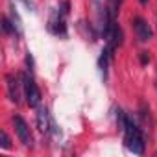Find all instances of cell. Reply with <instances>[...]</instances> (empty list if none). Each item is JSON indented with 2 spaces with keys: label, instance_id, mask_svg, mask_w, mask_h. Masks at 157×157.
<instances>
[{
  "label": "cell",
  "instance_id": "6da1fadb",
  "mask_svg": "<svg viewBox=\"0 0 157 157\" xmlns=\"http://www.w3.org/2000/svg\"><path fill=\"white\" fill-rule=\"evenodd\" d=\"M124 140H126V146L133 153H137V155L144 153V135H142L140 128L129 118H128L126 128H124Z\"/></svg>",
  "mask_w": 157,
  "mask_h": 157
},
{
  "label": "cell",
  "instance_id": "7a4b0ae2",
  "mask_svg": "<svg viewBox=\"0 0 157 157\" xmlns=\"http://www.w3.org/2000/svg\"><path fill=\"white\" fill-rule=\"evenodd\" d=\"M68 13V2H63V10H54L52 15H50V21H48V30L54 33V35H61L65 37L67 35V24H65V17Z\"/></svg>",
  "mask_w": 157,
  "mask_h": 157
},
{
  "label": "cell",
  "instance_id": "3957f363",
  "mask_svg": "<svg viewBox=\"0 0 157 157\" xmlns=\"http://www.w3.org/2000/svg\"><path fill=\"white\" fill-rule=\"evenodd\" d=\"M22 82H24V96L30 107H39L41 104V91L37 87V83L33 82V78L28 74H22Z\"/></svg>",
  "mask_w": 157,
  "mask_h": 157
},
{
  "label": "cell",
  "instance_id": "277c9868",
  "mask_svg": "<svg viewBox=\"0 0 157 157\" xmlns=\"http://www.w3.org/2000/svg\"><path fill=\"white\" fill-rule=\"evenodd\" d=\"M8 94H10V100L15 102V104H21V98H22V91L24 89V82H22V76H15V74H8Z\"/></svg>",
  "mask_w": 157,
  "mask_h": 157
},
{
  "label": "cell",
  "instance_id": "5b68a950",
  "mask_svg": "<svg viewBox=\"0 0 157 157\" xmlns=\"http://www.w3.org/2000/svg\"><path fill=\"white\" fill-rule=\"evenodd\" d=\"M13 126H15V131L21 139V142L26 146V148H32L33 146V137H32V131L26 124V120L22 117H13Z\"/></svg>",
  "mask_w": 157,
  "mask_h": 157
},
{
  "label": "cell",
  "instance_id": "8992f818",
  "mask_svg": "<svg viewBox=\"0 0 157 157\" xmlns=\"http://www.w3.org/2000/svg\"><path fill=\"white\" fill-rule=\"evenodd\" d=\"M133 28H135V33H137L139 41L146 43V41L151 39V28H150V24H148L144 19L135 17V19H133Z\"/></svg>",
  "mask_w": 157,
  "mask_h": 157
},
{
  "label": "cell",
  "instance_id": "52a82bcc",
  "mask_svg": "<svg viewBox=\"0 0 157 157\" xmlns=\"http://www.w3.org/2000/svg\"><path fill=\"white\" fill-rule=\"evenodd\" d=\"M52 122H54V120L50 118V115H48V111H46L44 107L37 109V126H39V129H41L43 133H46V131L50 129Z\"/></svg>",
  "mask_w": 157,
  "mask_h": 157
},
{
  "label": "cell",
  "instance_id": "ba28073f",
  "mask_svg": "<svg viewBox=\"0 0 157 157\" xmlns=\"http://www.w3.org/2000/svg\"><path fill=\"white\" fill-rule=\"evenodd\" d=\"M2 28H4V32L8 33V35H11V33H17V28H15V24L8 19V17H2Z\"/></svg>",
  "mask_w": 157,
  "mask_h": 157
},
{
  "label": "cell",
  "instance_id": "9c48e42d",
  "mask_svg": "<svg viewBox=\"0 0 157 157\" xmlns=\"http://www.w3.org/2000/svg\"><path fill=\"white\" fill-rule=\"evenodd\" d=\"M126 122H128V117H126V113L122 111V109H118L117 111V124H118V128L124 131V128H126Z\"/></svg>",
  "mask_w": 157,
  "mask_h": 157
},
{
  "label": "cell",
  "instance_id": "30bf717a",
  "mask_svg": "<svg viewBox=\"0 0 157 157\" xmlns=\"http://www.w3.org/2000/svg\"><path fill=\"white\" fill-rule=\"evenodd\" d=\"M0 146H2L4 150H10L11 148V140H10V137H8L6 131H0Z\"/></svg>",
  "mask_w": 157,
  "mask_h": 157
},
{
  "label": "cell",
  "instance_id": "8fae6325",
  "mask_svg": "<svg viewBox=\"0 0 157 157\" xmlns=\"http://www.w3.org/2000/svg\"><path fill=\"white\" fill-rule=\"evenodd\" d=\"M11 22L15 24L17 33H21V32H22V24H21V19H19V15H17V11H15V10H11Z\"/></svg>",
  "mask_w": 157,
  "mask_h": 157
},
{
  "label": "cell",
  "instance_id": "7c38bea8",
  "mask_svg": "<svg viewBox=\"0 0 157 157\" xmlns=\"http://www.w3.org/2000/svg\"><path fill=\"white\" fill-rule=\"evenodd\" d=\"M150 61V56H148V52H140V63L142 65H146Z\"/></svg>",
  "mask_w": 157,
  "mask_h": 157
},
{
  "label": "cell",
  "instance_id": "4fadbf2b",
  "mask_svg": "<svg viewBox=\"0 0 157 157\" xmlns=\"http://www.w3.org/2000/svg\"><path fill=\"white\" fill-rule=\"evenodd\" d=\"M139 2H140V4L144 6V4H148V0H139Z\"/></svg>",
  "mask_w": 157,
  "mask_h": 157
}]
</instances>
